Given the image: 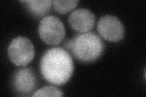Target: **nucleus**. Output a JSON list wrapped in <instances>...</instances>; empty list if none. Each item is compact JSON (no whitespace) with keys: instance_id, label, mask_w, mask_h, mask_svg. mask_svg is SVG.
<instances>
[{"instance_id":"obj_5","label":"nucleus","mask_w":146,"mask_h":97,"mask_svg":"<svg viewBox=\"0 0 146 97\" xmlns=\"http://www.w3.org/2000/svg\"><path fill=\"white\" fill-rule=\"evenodd\" d=\"M11 86L17 94L21 96L34 94L37 86V78L35 72L29 67L18 69L12 77Z\"/></svg>"},{"instance_id":"obj_1","label":"nucleus","mask_w":146,"mask_h":97,"mask_svg":"<svg viewBox=\"0 0 146 97\" xmlns=\"http://www.w3.org/2000/svg\"><path fill=\"white\" fill-rule=\"evenodd\" d=\"M40 68L46 81L54 85L62 86L70 80L74 67L70 53L64 48L55 47L43 53Z\"/></svg>"},{"instance_id":"obj_7","label":"nucleus","mask_w":146,"mask_h":97,"mask_svg":"<svg viewBox=\"0 0 146 97\" xmlns=\"http://www.w3.org/2000/svg\"><path fill=\"white\" fill-rule=\"evenodd\" d=\"M68 21L72 29L80 34H84L90 32L93 28L96 17L88 9L80 8L71 12Z\"/></svg>"},{"instance_id":"obj_9","label":"nucleus","mask_w":146,"mask_h":97,"mask_svg":"<svg viewBox=\"0 0 146 97\" xmlns=\"http://www.w3.org/2000/svg\"><path fill=\"white\" fill-rule=\"evenodd\" d=\"M78 3L79 1L76 0H54L52 1L55 11L61 14H66L72 11L77 6Z\"/></svg>"},{"instance_id":"obj_4","label":"nucleus","mask_w":146,"mask_h":97,"mask_svg":"<svg viewBox=\"0 0 146 97\" xmlns=\"http://www.w3.org/2000/svg\"><path fill=\"white\" fill-rule=\"evenodd\" d=\"M40 38L48 44L56 46L60 44L66 35L65 27L57 16L49 15L42 18L38 26Z\"/></svg>"},{"instance_id":"obj_2","label":"nucleus","mask_w":146,"mask_h":97,"mask_svg":"<svg viewBox=\"0 0 146 97\" xmlns=\"http://www.w3.org/2000/svg\"><path fill=\"white\" fill-rule=\"evenodd\" d=\"M105 45L94 32L79 34L72 38L71 53L80 62L91 63L99 59L104 51Z\"/></svg>"},{"instance_id":"obj_6","label":"nucleus","mask_w":146,"mask_h":97,"mask_svg":"<svg viewBox=\"0 0 146 97\" xmlns=\"http://www.w3.org/2000/svg\"><path fill=\"white\" fill-rule=\"evenodd\" d=\"M97 29L101 37L110 42H118L124 37L125 29L118 18L107 15L100 17Z\"/></svg>"},{"instance_id":"obj_3","label":"nucleus","mask_w":146,"mask_h":97,"mask_svg":"<svg viewBox=\"0 0 146 97\" xmlns=\"http://www.w3.org/2000/svg\"><path fill=\"white\" fill-rule=\"evenodd\" d=\"M8 57L17 66H26L35 56L34 46L31 40L23 36L13 38L9 45Z\"/></svg>"},{"instance_id":"obj_10","label":"nucleus","mask_w":146,"mask_h":97,"mask_svg":"<svg viewBox=\"0 0 146 97\" xmlns=\"http://www.w3.org/2000/svg\"><path fill=\"white\" fill-rule=\"evenodd\" d=\"M63 92L54 86H46L34 92L33 96H63Z\"/></svg>"},{"instance_id":"obj_8","label":"nucleus","mask_w":146,"mask_h":97,"mask_svg":"<svg viewBox=\"0 0 146 97\" xmlns=\"http://www.w3.org/2000/svg\"><path fill=\"white\" fill-rule=\"evenodd\" d=\"M25 4L26 8L31 14L36 17H42L47 14L52 6L51 0H29L20 1Z\"/></svg>"}]
</instances>
